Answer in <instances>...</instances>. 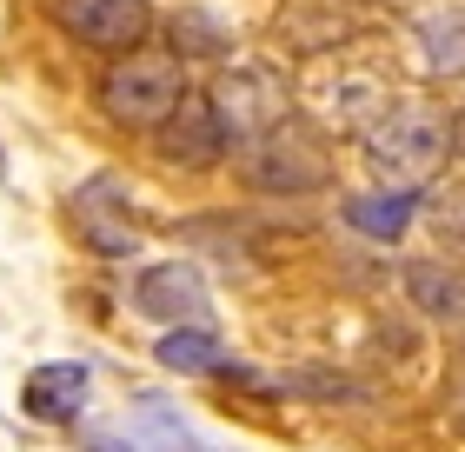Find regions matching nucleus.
I'll return each instance as SVG.
<instances>
[{
	"label": "nucleus",
	"instance_id": "16",
	"mask_svg": "<svg viewBox=\"0 0 465 452\" xmlns=\"http://www.w3.org/2000/svg\"><path fill=\"white\" fill-rule=\"evenodd\" d=\"M166 34H173V54H180V60H193V54H226V40H232L220 20L200 14V7L173 14V20H166Z\"/></svg>",
	"mask_w": 465,
	"mask_h": 452
},
{
	"label": "nucleus",
	"instance_id": "19",
	"mask_svg": "<svg viewBox=\"0 0 465 452\" xmlns=\"http://www.w3.org/2000/svg\"><path fill=\"white\" fill-rule=\"evenodd\" d=\"M452 154L465 160V106H459V114H452Z\"/></svg>",
	"mask_w": 465,
	"mask_h": 452
},
{
	"label": "nucleus",
	"instance_id": "17",
	"mask_svg": "<svg viewBox=\"0 0 465 452\" xmlns=\"http://www.w3.org/2000/svg\"><path fill=\"white\" fill-rule=\"evenodd\" d=\"M426 226H432V240L459 253L465 260V186H439L432 200H426Z\"/></svg>",
	"mask_w": 465,
	"mask_h": 452
},
{
	"label": "nucleus",
	"instance_id": "12",
	"mask_svg": "<svg viewBox=\"0 0 465 452\" xmlns=\"http://www.w3.org/2000/svg\"><path fill=\"white\" fill-rule=\"evenodd\" d=\"M134 433L146 439V452H226V446H206L160 393H140L134 399Z\"/></svg>",
	"mask_w": 465,
	"mask_h": 452
},
{
	"label": "nucleus",
	"instance_id": "13",
	"mask_svg": "<svg viewBox=\"0 0 465 452\" xmlns=\"http://www.w3.org/2000/svg\"><path fill=\"white\" fill-rule=\"evenodd\" d=\"M406 293L426 319H465V279L439 260H412L406 266Z\"/></svg>",
	"mask_w": 465,
	"mask_h": 452
},
{
	"label": "nucleus",
	"instance_id": "4",
	"mask_svg": "<svg viewBox=\"0 0 465 452\" xmlns=\"http://www.w3.org/2000/svg\"><path fill=\"white\" fill-rule=\"evenodd\" d=\"M206 100H213L226 140H240V146H246L252 134H266L272 120L292 114V106H286V74L266 67V60H240V67H226L213 87H206Z\"/></svg>",
	"mask_w": 465,
	"mask_h": 452
},
{
	"label": "nucleus",
	"instance_id": "1",
	"mask_svg": "<svg viewBox=\"0 0 465 452\" xmlns=\"http://www.w3.org/2000/svg\"><path fill=\"white\" fill-rule=\"evenodd\" d=\"M366 160L386 186H432L452 160V114L432 100H386L366 120Z\"/></svg>",
	"mask_w": 465,
	"mask_h": 452
},
{
	"label": "nucleus",
	"instance_id": "11",
	"mask_svg": "<svg viewBox=\"0 0 465 452\" xmlns=\"http://www.w3.org/2000/svg\"><path fill=\"white\" fill-rule=\"evenodd\" d=\"M412 186H379V193H359L346 200V226L366 233V240H399V233L412 226Z\"/></svg>",
	"mask_w": 465,
	"mask_h": 452
},
{
	"label": "nucleus",
	"instance_id": "5",
	"mask_svg": "<svg viewBox=\"0 0 465 452\" xmlns=\"http://www.w3.org/2000/svg\"><path fill=\"white\" fill-rule=\"evenodd\" d=\"M67 220L80 233V246L94 253V260H134L140 253V226L134 213H126V180L120 174H94L67 193Z\"/></svg>",
	"mask_w": 465,
	"mask_h": 452
},
{
	"label": "nucleus",
	"instance_id": "10",
	"mask_svg": "<svg viewBox=\"0 0 465 452\" xmlns=\"http://www.w3.org/2000/svg\"><path fill=\"white\" fill-rule=\"evenodd\" d=\"M419 47L432 74H465V0H439L419 14Z\"/></svg>",
	"mask_w": 465,
	"mask_h": 452
},
{
	"label": "nucleus",
	"instance_id": "18",
	"mask_svg": "<svg viewBox=\"0 0 465 452\" xmlns=\"http://www.w3.org/2000/svg\"><path fill=\"white\" fill-rule=\"evenodd\" d=\"M446 413H452V426H459V433H465V366H459V373H452V393H446Z\"/></svg>",
	"mask_w": 465,
	"mask_h": 452
},
{
	"label": "nucleus",
	"instance_id": "7",
	"mask_svg": "<svg viewBox=\"0 0 465 452\" xmlns=\"http://www.w3.org/2000/svg\"><path fill=\"white\" fill-rule=\"evenodd\" d=\"M54 14L74 40H87L100 54H126L153 34V7L146 0H60Z\"/></svg>",
	"mask_w": 465,
	"mask_h": 452
},
{
	"label": "nucleus",
	"instance_id": "14",
	"mask_svg": "<svg viewBox=\"0 0 465 452\" xmlns=\"http://www.w3.org/2000/svg\"><path fill=\"white\" fill-rule=\"evenodd\" d=\"M352 27V14L340 7V0H300V7H286L280 14V34L292 40L300 54H320V47H332Z\"/></svg>",
	"mask_w": 465,
	"mask_h": 452
},
{
	"label": "nucleus",
	"instance_id": "8",
	"mask_svg": "<svg viewBox=\"0 0 465 452\" xmlns=\"http://www.w3.org/2000/svg\"><path fill=\"white\" fill-rule=\"evenodd\" d=\"M134 313L153 326H206V279L180 260H160L134 279Z\"/></svg>",
	"mask_w": 465,
	"mask_h": 452
},
{
	"label": "nucleus",
	"instance_id": "9",
	"mask_svg": "<svg viewBox=\"0 0 465 452\" xmlns=\"http://www.w3.org/2000/svg\"><path fill=\"white\" fill-rule=\"evenodd\" d=\"M87 393H94L87 359H47L20 379V413L40 419V426H74L87 413Z\"/></svg>",
	"mask_w": 465,
	"mask_h": 452
},
{
	"label": "nucleus",
	"instance_id": "3",
	"mask_svg": "<svg viewBox=\"0 0 465 452\" xmlns=\"http://www.w3.org/2000/svg\"><path fill=\"white\" fill-rule=\"evenodd\" d=\"M246 180L260 193H286V200L320 193V186H332V140L312 120L286 114V120H272L266 134L246 140Z\"/></svg>",
	"mask_w": 465,
	"mask_h": 452
},
{
	"label": "nucleus",
	"instance_id": "6",
	"mask_svg": "<svg viewBox=\"0 0 465 452\" xmlns=\"http://www.w3.org/2000/svg\"><path fill=\"white\" fill-rule=\"evenodd\" d=\"M153 146H160V160L193 166V174H200V166H220V154H226L232 140H226V126H220V114H213V100L186 87L180 106L153 126Z\"/></svg>",
	"mask_w": 465,
	"mask_h": 452
},
{
	"label": "nucleus",
	"instance_id": "2",
	"mask_svg": "<svg viewBox=\"0 0 465 452\" xmlns=\"http://www.w3.org/2000/svg\"><path fill=\"white\" fill-rule=\"evenodd\" d=\"M186 94V60L173 47H126L107 60V74H100V114L126 134H153V126L180 106Z\"/></svg>",
	"mask_w": 465,
	"mask_h": 452
},
{
	"label": "nucleus",
	"instance_id": "15",
	"mask_svg": "<svg viewBox=\"0 0 465 452\" xmlns=\"http://www.w3.org/2000/svg\"><path fill=\"white\" fill-rule=\"evenodd\" d=\"M153 359L166 366V373H213V366L226 359V347H220L213 326H166V339L153 347Z\"/></svg>",
	"mask_w": 465,
	"mask_h": 452
}]
</instances>
